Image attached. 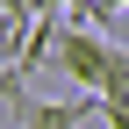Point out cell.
Here are the masks:
<instances>
[{
  "mask_svg": "<svg viewBox=\"0 0 129 129\" xmlns=\"http://www.w3.org/2000/svg\"><path fill=\"white\" fill-rule=\"evenodd\" d=\"M101 7H108V14H129V0H101Z\"/></svg>",
  "mask_w": 129,
  "mask_h": 129,
  "instance_id": "7a4b0ae2",
  "label": "cell"
},
{
  "mask_svg": "<svg viewBox=\"0 0 129 129\" xmlns=\"http://www.w3.org/2000/svg\"><path fill=\"white\" fill-rule=\"evenodd\" d=\"M108 50H115V36L108 29H93V22H57V36H50V72H64L79 93H93L101 101V72H108Z\"/></svg>",
  "mask_w": 129,
  "mask_h": 129,
  "instance_id": "6da1fadb",
  "label": "cell"
}]
</instances>
